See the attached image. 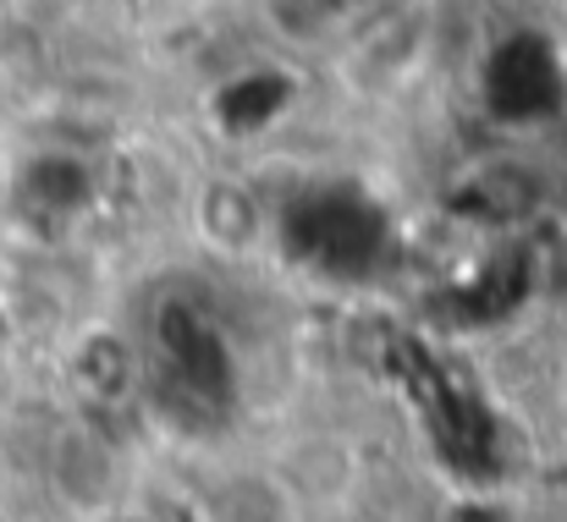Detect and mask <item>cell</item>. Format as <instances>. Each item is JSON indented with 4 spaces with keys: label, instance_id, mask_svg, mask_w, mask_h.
Wrapping results in <instances>:
<instances>
[{
    "label": "cell",
    "instance_id": "6da1fadb",
    "mask_svg": "<svg viewBox=\"0 0 567 522\" xmlns=\"http://www.w3.org/2000/svg\"><path fill=\"white\" fill-rule=\"evenodd\" d=\"M507 6H540V0H507Z\"/></svg>",
    "mask_w": 567,
    "mask_h": 522
}]
</instances>
